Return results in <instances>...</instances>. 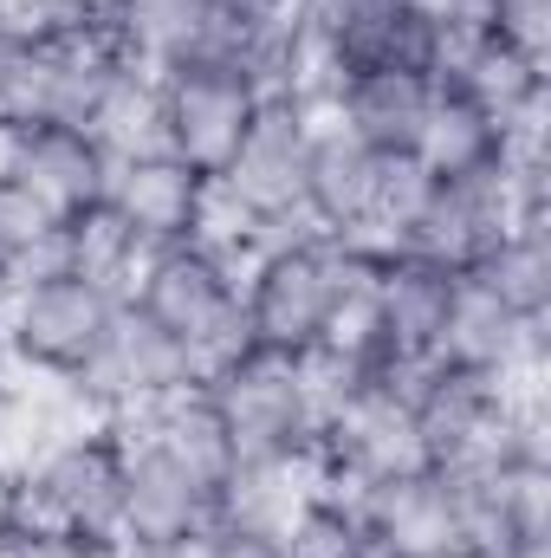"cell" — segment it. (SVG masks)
<instances>
[{
    "label": "cell",
    "instance_id": "obj_1",
    "mask_svg": "<svg viewBox=\"0 0 551 558\" xmlns=\"http://www.w3.org/2000/svg\"><path fill=\"white\" fill-rule=\"evenodd\" d=\"M383 247H351L318 228L273 234L241 260V312L260 351L279 357H311L331 338V318L344 312L351 292H364L377 274Z\"/></svg>",
    "mask_w": 551,
    "mask_h": 558
},
{
    "label": "cell",
    "instance_id": "obj_2",
    "mask_svg": "<svg viewBox=\"0 0 551 558\" xmlns=\"http://www.w3.org/2000/svg\"><path fill=\"white\" fill-rule=\"evenodd\" d=\"M124 299L143 318H156L169 338L188 344L201 384L221 364H234L241 351H254V331H247V312H241V267L221 247H208V241L149 247Z\"/></svg>",
    "mask_w": 551,
    "mask_h": 558
},
{
    "label": "cell",
    "instance_id": "obj_3",
    "mask_svg": "<svg viewBox=\"0 0 551 558\" xmlns=\"http://www.w3.org/2000/svg\"><path fill=\"white\" fill-rule=\"evenodd\" d=\"M201 390L215 397V410L228 422L241 468H311L325 410L305 377V357H279L254 344L234 364H221Z\"/></svg>",
    "mask_w": 551,
    "mask_h": 558
},
{
    "label": "cell",
    "instance_id": "obj_4",
    "mask_svg": "<svg viewBox=\"0 0 551 558\" xmlns=\"http://www.w3.org/2000/svg\"><path fill=\"white\" fill-rule=\"evenodd\" d=\"M539 384H506L487 371H461V364H421L415 371V435H421V468L434 474H474V468H500L513 461L519 441V410Z\"/></svg>",
    "mask_w": 551,
    "mask_h": 558
},
{
    "label": "cell",
    "instance_id": "obj_5",
    "mask_svg": "<svg viewBox=\"0 0 551 558\" xmlns=\"http://www.w3.org/2000/svg\"><path fill=\"white\" fill-rule=\"evenodd\" d=\"M318 131V105L298 92H267L254 131L241 137L234 162L215 175V208L241 221L260 247L273 234L305 228V156Z\"/></svg>",
    "mask_w": 551,
    "mask_h": 558
},
{
    "label": "cell",
    "instance_id": "obj_6",
    "mask_svg": "<svg viewBox=\"0 0 551 558\" xmlns=\"http://www.w3.org/2000/svg\"><path fill=\"white\" fill-rule=\"evenodd\" d=\"M131 65L118 20H26L20 85L0 124H78L91 131L105 92Z\"/></svg>",
    "mask_w": 551,
    "mask_h": 558
},
{
    "label": "cell",
    "instance_id": "obj_7",
    "mask_svg": "<svg viewBox=\"0 0 551 558\" xmlns=\"http://www.w3.org/2000/svg\"><path fill=\"white\" fill-rule=\"evenodd\" d=\"M118 305H124V292H105V286H91L78 274L13 279L0 292V338H7L13 371L72 384L98 357V344L111 338Z\"/></svg>",
    "mask_w": 551,
    "mask_h": 558
},
{
    "label": "cell",
    "instance_id": "obj_8",
    "mask_svg": "<svg viewBox=\"0 0 551 558\" xmlns=\"http://www.w3.org/2000/svg\"><path fill=\"white\" fill-rule=\"evenodd\" d=\"M156 92H162V149L208 182L234 162L241 137L267 105V85L228 52H195L182 65H162Z\"/></svg>",
    "mask_w": 551,
    "mask_h": 558
},
{
    "label": "cell",
    "instance_id": "obj_9",
    "mask_svg": "<svg viewBox=\"0 0 551 558\" xmlns=\"http://www.w3.org/2000/svg\"><path fill=\"white\" fill-rule=\"evenodd\" d=\"M415 377H351V390L318 422V454L311 481L331 494H351L377 474L421 468V435H415Z\"/></svg>",
    "mask_w": 551,
    "mask_h": 558
},
{
    "label": "cell",
    "instance_id": "obj_10",
    "mask_svg": "<svg viewBox=\"0 0 551 558\" xmlns=\"http://www.w3.org/2000/svg\"><path fill=\"white\" fill-rule=\"evenodd\" d=\"M195 384H201V371H195L188 344L169 338L156 318H143L137 305L124 299L111 338L98 344V357H91L65 390L78 397V410L91 422H111V416H143V410H156V403L195 390Z\"/></svg>",
    "mask_w": 551,
    "mask_h": 558
},
{
    "label": "cell",
    "instance_id": "obj_11",
    "mask_svg": "<svg viewBox=\"0 0 551 558\" xmlns=\"http://www.w3.org/2000/svg\"><path fill=\"white\" fill-rule=\"evenodd\" d=\"M454 558H546L551 553V461H500L448 474Z\"/></svg>",
    "mask_w": 551,
    "mask_h": 558
},
{
    "label": "cell",
    "instance_id": "obj_12",
    "mask_svg": "<svg viewBox=\"0 0 551 558\" xmlns=\"http://www.w3.org/2000/svg\"><path fill=\"white\" fill-rule=\"evenodd\" d=\"M0 182L26 189L39 208H52L65 221L78 208L105 202L111 156L78 124H0Z\"/></svg>",
    "mask_w": 551,
    "mask_h": 558
},
{
    "label": "cell",
    "instance_id": "obj_13",
    "mask_svg": "<svg viewBox=\"0 0 551 558\" xmlns=\"http://www.w3.org/2000/svg\"><path fill=\"white\" fill-rule=\"evenodd\" d=\"M454 292H461V274L441 267V260H428V254H409V247H383V254H377V274H370V318H377L383 351H390L403 371L434 364L441 331H448V312H454Z\"/></svg>",
    "mask_w": 551,
    "mask_h": 558
},
{
    "label": "cell",
    "instance_id": "obj_14",
    "mask_svg": "<svg viewBox=\"0 0 551 558\" xmlns=\"http://www.w3.org/2000/svg\"><path fill=\"white\" fill-rule=\"evenodd\" d=\"M506 228H513L506 175H500V162H487V169H461V175H428V189H421V202H415V215L396 247L428 254V260L461 274Z\"/></svg>",
    "mask_w": 551,
    "mask_h": 558
},
{
    "label": "cell",
    "instance_id": "obj_15",
    "mask_svg": "<svg viewBox=\"0 0 551 558\" xmlns=\"http://www.w3.org/2000/svg\"><path fill=\"white\" fill-rule=\"evenodd\" d=\"M383 162L377 149L338 131L318 111L311 131V156H305V228L351 241V247H377V195H383Z\"/></svg>",
    "mask_w": 551,
    "mask_h": 558
},
{
    "label": "cell",
    "instance_id": "obj_16",
    "mask_svg": "<svg viewBox=\"0 0 551 558\" xmlns=\"http://www.w3.org/2000/svg\"><path fill=\"white\" fill-rule=\"evenodd\" d=\"M351 520L364 533V546L396 558H454V500H448V474L434 468H403V474H377L364 487L344 494Z\"/></svg>",
    "mask_w": 551,
    "mask_h": 558
},
{
    "label": "cell",
    "instance_id": "obj_17",
    "mask_svg": "<svg viewBox=\"0 0 551 558\" xmlns=\"http://www.w3.org/2000/svg\"><path fill=\"white\" fill-rule=\"evenodd\" d=\"M111 208L137 228L143 247H169V241H201V221H208V202H215V182L195 175L182 156L169 149H143L111 162Z\"/></svg>",
    "mask_w": 551,
    "mask_h": 558
},
{
    "label": "cell",
    "instance_id": "obj_18",
    "mask_svg": "<svg viewBox=\"0 0 551 558\" xmlns=\"http://www.w3.org/2000/svg\"><path fill=\"white\" fill-rule=\"evenodd\" d=\"M124 448H131V461H124V546L188 539V533H208L221 520V494L208 481H195L175 454H162L143 435H124Z\"/></svg>",
    "mask_w": 551,
    "mask_h": 558
},
{
    "label": "cell",
    "instance_id": "obj_19",
    "mask_svg": "<svg viewBox=\"0 0 551 558\" xmlns=\"http://www.w3.org/2000/svg\"><path fill=\"white\" fill-rule=\"evenodd\" d=\"M428 105H434V78L403 72V65L351 72V78H338L318 98V111L338 131H351V137L364 143V149H377V156H415L421 124H428Z\"/></svg>",
    "mask_w": 551,
    "mask_h": 558
},
{
    "label": "cell",
    "instance_id": "obj_20",
    "mask_svg": "<svg viewBox=\"0 0 551 558\" xmlns=\"http://www.w3.org/2000/svg\"><path fill=\"white\" fill-rule=\"evenodd\" d=\"M461 274L474 279L493 305H506L513 318H551V221L546 228H519L513 221Z\"/></svg>",
    "mask_w": 551,
    "mask_h": 558
},
{
    "label": "cell",
    "instance_id": "obj_21",
    "mask_svg": "<svg viewBox=\"0 0 551 558\" xmlns=\"http://www.w3.org/2000/svg\"><path fill=\"white\" fill-rule=\"evenodd\" d=\"M143 254L149 247L137 241V228L111 208V195L59 221V274H78L91 286H105V292H131Z\"/></svg>",
    "mask_w": 551,
    "mask_h": 558
},
{
    "label": "cell",
    "instance_id": "obj_22",
    "mask_svg": "<svg viewBox=\"0 0 551 558\" xmlns=\"http://www.w3.org/2000/svg\"><path fill=\"white\" fill-rule=\"evenodd\" d=\"M415 162L428 175H461V169L500 162V118H487L474 98L434 85V105H428V124H421V143H415Z\"/></svg>",
    "mask_w": 551,
    "mask_h": 558
},
{
    "label": "cell",
    "instance_id": "obj_23",
    "mask_svg": "<svg viewBox=\"0 0 551 558\" xmlns=\"http://www.w3.org/2000/svg\"><path fill=\"white\" fill-rule=\"evenodd\" d=\"M118 39L149 72L182 65V59L208 52V0H124L118 7Z\"/></svg>",
    "mask_w": 551,
    "mask_h": 558
},
{
    "label": "cell",
    "instance_id": "obj_24",
    "mask_svg": "<svg viewBox=\"0 0 551 558\" xmlns=\"http://www.w3.org/2000/svg\"><path fill=\"white\" fill-rule=\"evenodd\" d=\"M91 137L105 143L111 162L124 156H143V149H162V92H156V72L149 65H124L118 85L105 92L98 118H91Z\"/></svg>",
    "mask_w": 551,
    "mask_h": 558
},
{
    "label": "cell",
    "instance_id": "obj_25",
    "mask_svg": "<svg viewBox=\"0 0 551 558\" xmlns=\"http://www.w3.org/2000/svg\"><path fill=\"white\" fill-rule=\"evenodd\" d=\"M59 274V215L39 208L26 189L0 182V279Z\"/></svg>",
    "mask_w": 551,
    "mask_h": 558
},
{
    "label": "cell",
    "instance_id": "obj_26",
    "mask_svg": "<svg viewBox=\"0 0 551 558\" xmlns=\"http://www.w3.org/2000/svg\"><path fill=\"white\" fill-rule=\"evenodd\" d=\"M279 539H285V558H357L364 553V533L351 520V500L331 494V487H305V500L285 513Z\"/></svg>",
    "mask_w": 551,
    "mask_h": 558
},
{
    "label": "cell",
    "instance_id": "obj_27",
    "mask_svg": "<svg viewBox=\"0 0 551 558\" xmlns=\"http://www.w3.org/2000/svg\"><path fill=\"white\" fill-rule=\"evenodd\" d=\"M208 558H285V539H279L273 526L215 520V526H208Z\"/></svg>",
    "mask_w": 551,
    "mask_h": 558
},
{
    "label": "cell",
    "instance_id": "obj_28",
    "mask_svg": "<svg viewBox=\"0 0 551 558\" xmlns=\"http://www.w3.org/2000/svg\"><path fill=\"white\" fill-rule=\"evenodd\" d=\"M20 59H26V20H0V118L13 105V85H20Z\"/></svg>",
    "mask_w": 551,
    "mask_h": 558
},
{
    "label": "cell",
    "instance_id": "obj_29",
    "mask_svg": "<svg viewBox=\"0 0 551 558\" xmlns=\"http://www.w3.org/2000/svg\"><path fill=\"white\" fill-rule=\"evenodd\" d=\"M124 0H26V20H118Z\"/></svg>",
    "mask_w": 551,
    "mask_h": 558
},
{
    "label": "cell",
    "instance_id": "obj_30",
    "mask_svg": "<svg viewBox=\"0 0 551 558\" xmlns=\"http://www.w3.org/2000/svg\"><path fill=\"white\" fill-rule=\"evenodd\" d=\"M124 558H208V533H188V539H143V546H124Z\"/></svg>",
    "mask_w": 551,
    "mask_h": 558
},
{
    "label": "cell",
    "instance_id": "obj_31",
    "mask_svg": "<svg viewBox=\"0 0 551 558\" xmlns=\"http://www.w3.org/2000/svg\"><path fill=\"white\" fill-rule=\"evenodd\" d=\"M13 377H20V371H13V357H7V338H0V403H7V390H13Z\"/></svg>",
    "mask_w": 551,
    "mask_h": 558
},
{
    "label": "cell",
    "instance_id": "obj_32",
    "mask_svg": "<svg viewBox=\"0 0 551 558\" xmlns=\"http://www.w3.org/2000/svg\"><path fill=\"white\" fill-rule=\"evenodd\" d=\"M357 558H396V553H377V546H364V553H357Z\"/></svg>",
    "mask_w": 551,
    "mask_h": 558
},
{
    "label": "cell",
    "instance_id": "obj_33",
    "mask_svg": "<svg viewBox=\"0 0 551 558\" xmlns=\"http://www.w3.org/2000/svg\"><path fill=\"white\" fill-rule=\"evenodd\" d=\"M383 7H409V0H383Z\"/></svg>",
    "mask_w": 551,
    "mask_h": 558
},
{
    "label": "cell",
    "instance_id": "obj_34",
    "mask_svg": "<svg viewBox=\"0 0 551 558\" xmlns=\"http://www.w3.org/2000/svg\"><path fill=\"white\" fill-rule=\"evenodd\" d=\"M0 292H7V279H0Z\"/></svg>",
    "mask_w": 551,
    "mask_h": 558
}]
</instances>
